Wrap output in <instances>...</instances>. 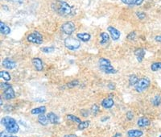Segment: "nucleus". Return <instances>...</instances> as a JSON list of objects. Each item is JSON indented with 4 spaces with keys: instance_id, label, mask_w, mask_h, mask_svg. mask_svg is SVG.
I'll return each instance as SVG.
<instances>
[{
    "instance_id": "obj_34",
    "label": "nucleus",
    "mask_w": 161,
    "mask_h": 137,
    "mask_svg": "<svg viewBox=\"0 0 161 137\" xmlns=\"http://www.w3.org/2000/svg\"><path fill=\"white\" fill-rule=\"evenodd\" d=\"M11 133L7 132V130L6 131H3V132H1L0 133V137H11Z\"/></svg>"
},
{
    "instance_id": "obj_22",
    "label": "nucleus",
    "mask_w": 161,
    "mask_h": 137,
    "mask_svg": "<svg viewBox=\"0 0 161 137\" xmlns=\"http://www.w3.org/2000/svg\"><path fill=\"white\" fill-rule=\"evenodd\" d=\"M38 122H39V124H41L42 126H46L48 125V117L46 115H44V114L42 115H39V117H38Z\"/></svg>"
},
{
    "instance_id": "obj_3",
    "label": "nucleus",
    "mask_w": 161,
    "mask_h": 137,
    "mask_svg": "<svg viewBox=\"0 0 161 137\" xmlns=\"http://www.w3.org/2000/svg\"><path fill=\"white\" fill-rule=\"evenodd\" d=\"M98 66L100 70L106 74H116L117 70L111 65V62L109 59L102 57L98 60Z\"/></svg>"
},
{
    "instance_id": "obj_23",
    "label": "nucleus",
    "mask_w": 161,
    "mask_h": 137,
    "mask_svg": "<svg viewBox=\"0 0 161 137\" xmlns=\"http://www.w3.org/2000/svg\"><path fill=\"white\" fill-rule=\"evenodd\" d=\"M0 78H1L2 79L4 80L5 82H10L11 79V74H9L7 71H1V72H0Z\"/></svg>"
},
{
    "instance_id": "obj_10",
    "label": "nucleus",
    "mask_w": 161,
    "mask_h": 137,
    "mask_svg": "<svg viewBox=\"0 0 161 137\" xmlns=\"http://www.w3.org/2000/svg\"><path fill=\"white\" fill-rule=\"evenodd\" d=\"M107 30H108V31L110 32V36H111V38H112V40H118L120 38L121 33H120V31H118L117 28H115L114 27L109 26L107 27Z\"/></svg>"
},
{
    "instance_id": "obj_12",
    "label": "nucleus",
    "mask_w": 161,
    "mask_h": 137,
    "mask_svg": "<svg viewBox=\"0 0 161 137\" xmlns=\"http://www.w3.org/2000/svg\"><path fill=\"white\" fill-rule=\"evenodd\" d=\"M3 96H4L5 99H7V100H11V99L14 98L15 97V93L14 91L13 88L11 86L7 90H5L3 91Z\"/></svg>"
},
{
    "instance_id": "obj_19",
    "label": "nucleus",
    "mask_w": 161,
    "mask_h": 137,
    "mask_svg": "<svg viewBox=\"0 0 161 137\" xmlns=\"http://www.w3.org/2000/svg\"><path fill=\"white\" fill-rule=\"evenodd\" d=\"M45 111H46V107L45 106H39V107L33 108L31 111V115H42V114L45 113Z\"/></svg>"
},
{
    "instance_id": "obj_26",
    "label": "nucleus",
    "mask_w": 161,
    "mask_h": 137,
    "mask_svg": "<svg viewBox=\"0 0 161 137\" xmlns=\"http://www.w3.org/2000/svg\"><path fill=\"white\" fill-rule=\"evenodd\" d=\"M41 52H43L44 53H51L52 52L55 51V48L52 47V46H50V47H43L40 49Z\"/></svg>"
},
{
    "instance_id": "obj_35",
    "label": "nucleus",
    "mask_w": 161,
    "mask_h": 137,
    "mask_svg": "<svg viewBox=\"0 0 161 137\" xmlns=\"http://www.w3.org/2000/svg\"><path fill=\"white\" fill-rule=\"evenodd\" d=\"M122 3H123L124 4L128 5V6H132L134 5V0H121Z\"/></svg>"
},
{
    "instance_id": "obj_17",
    "label": "nucleus",
    "mask_w": 161,
    "mask_h": 137,
    "mask_svg": "<svg viewBox=\"0 0 161 137\" xmlns=\"http://www.w3.org/2000/svg\"><path fill=\"white\" fill-rule=\"evenodd\" d=\"M47 117H48V121L52 124H59V118L55 113L53 112H49L48 115H47Z\"/></svg>"
},
{
    "instance_id": "obj_43",
    "label": "nucleus",
    "mask_w": 161,
    "mask_h": 137,
    "mask_svg": "<svg viewBox=\"0 0 161 137\" xmlns=\"http://www.w3.org/2000/svg\"><path fill=\"white\" fill-rule=\"evenodd\" d=\"M122 136L121 134H119V133H117V134H116V135H115V136H114V137H118V136Z\"/></svg>"
},
{
    "instance_id": "obj_31",
    "label": "nucleus",
    "mask_w": 161,
    "mask_h": 137,
    "mask_svg": "<svg viewBox=\"0 0 161 137\" xmlns=\"http://www.w3.org/2000/svg\"><path fill=\"white\" fill-rule=\"evenodd\" d=\"M135 36H136V33H135V31H131L127 36H126V38H127V40H134L135 39Z\"/></svg>"
},
{
    "instance_id": "obj_28",
    "label": "nucleus",
    "mask_w": 161,
    "mask_h": 137,
    "mask_svg": "<svg viewBox=\"0 0 161 137\" xmlns=\"http://www.w3.org/2000/svg\"><path fill=\"white\" fill-rule=\"evenodd\" d=\"M161 102V98L160 95H156L155 96V98L152 99V104L155 106H159Z\"/></svg>"
},
{
    "instance_id": "obj_4",
    "label": "nucleus",
    "mask_w": 161,
    "mask_h": 137,
    "mask_svg": "<svg viewBox=\"0 0 161 137\" xmlns=\"http://www.w3.org/2000/svg\"><path fill=\"white\" fill-rule=\"evenodd\" d=\"M64 44L66 49L70 51H76L81 47V41L73 37H67L64 40Z\"/></svg>"
},
{
    "instance_id": "obj_30",
    "label": "nucleus",
    "mask_w": 161,
    "mask_h": 137,
    "mask_svg": "<svg viewBox=\"0 0 161 137\" xmlns=\"http://www.w3.org/2000/svg\"><path fill=\"white\" fill-rule=\"evenodd\" d=\"M99 111H100V108H99V106H98V105L94 104V106H92V112H93L94 115H98Z\"/></svg>"
},
{
    "instance_id": "obj_36",
    "label": "nucleus",
    "mask_w": 161,
    "mask_h": 137,
    "mask_svg": "<svg viewBox=\"0 0 161 137\" xmlns=\"http://www.w3.org/2000/svg\"><path fill=\"white\" fill-rule=\"evenodd\" d=\"M0 86H1V89H3V90H7V88H9V87H11V86L10 84H8V83H6V82H1V84H0Z\"/></svg>"
},
{
    "instance_id": "obj_29",
    "label": "nucleus",
    "mask_w": 161,
    "mask_h": 137,
    "mask_svg": "<svg viewBox=\"0 0 161 137\" xmlns=\"http://www.w3.org/2000/svg\"><path fill=\"white\" fill-rule=\"evenodd\" d=\"M78 85H79L78 80H73V81L69 82L67 84V86H68L69 88H73V87L77 86H78Z\"/></svg>"
},
{
    "instance_id": "obj_37",
    "label": "nucleus",
    "mask_w": 161,
    "mask_h": 137,
    "mask_svg": "<svg viewBox=\"0 0 161 137\" xmlns=\"http://www.w3.org/2000/svg\"><path fill=\"white\" fill-rule=\"evenodd\" d=\"M9 2H11L14 3H18V4H22L24 2V0H8Z\"/></svg>"
},
{
    "instance_id": "obj_9",
    "label": "nucleus",
    "mask_w": 161,
    "mask_h": 137,
    "mask_svg": "<svg viewBox=\"0 0 161 137\" xmlns=\"http://www.w3.org/2000/svg\"><path fill=\"white\" fill-rule=\"evenodd\" d=\"M2 65L5 69H7V70H14L17 65L16 62L11 58H5L4 60L3 61Z\"/></svg>"
},
{
    "instance_id": "obj_33",
    "label": "nucleus",
    "mask_w": 161,
    "mask_h": 137,
    "mask_svg": "<svg viewBox=\"0 0 161 137\" xmlns=\"http://www.w3.org/2000/svg\"><path fill=\"white\" fill-rule=\"evenodd\" d=\"M136 16L139 18V19H144L146 18V14L142 11H139V12H136Z\"/></svg>"
},
{
    "instance_id": "obj_20",
    "label": "nucleus",
    "mask_w": 161,
    "mask_h": 137,
    "mask_svg": "<svg viewBox=\"0 0 161 137\" xmlns=\"http://www.w3.org/2000/svg\"><path fill=\"white\" fill-rule=\"evenodd\" d=\"M100 36H101V39H102L100 41V44L104 45V44H106L107 43H109L110 35L107 32H106V31L102 32L100 34Z\"/></svg>"
},
{
    "instance_id": "obj_38",
    "label": "nucleus",
    "mask_w": 161,
    "mask_h": 137,
    "mask_svg": "<svg viewBox=\"0 0 161 137\" xmlns=\"http://www.w3.org/2000/svg\"><path fill=\"white\" fill-rule=\"evenodd\" d=\"M144 0H134V5H136V6H140L144 3Z\"/></svg>"
},
{
    "instance_id": "obj_13",
    "label": "nucleus",
    "mask_w": 161,
    "mask_h": 137,
    "mask_svg": "<svg viewBox=\"0 0 161 137\" xmlns=\"http://www.w3.org/2000/svg\"><path fill=\"white\" fill-rule=\"evenodd\" d=\"M150 124H151V120L147 117H141L137 120V125L139 128H146L150 126Z\"/></svg>"
},
{
    "instance_id": "obj_7",
    "label": "nucleus",
    "mask_w": 161,
    "mask_h": 137,
    "mask_svg": "<svg viewBox=\"0 0 161 137\" xmlns=\"http://www.w3.org/2000/svg\"><path fill=\"white\" fill-rule=\"evenodd\" d=\"M75 29H76L75 24L72 21H68V22L64 23L61 27V31H63L65 34L68 35H72L75 31Z\"/></svg>"
},
{
    "instance_id": "obj_15",
    "label": "nucleus",
    "mask_w": 161,
    "mask_h": 137,
    "mask_svg": "<svg viewBox=\"0 0 161 137\" xmlns=\"http://www.w3.org/2000/svg\"><path fill=\"white\" fill-rule=\"evenodd\" d=\"M144 132L140 130L137 129H131L127 132V136L128 137H141L143 136Z\"/></svg>"
},
{
    "instance_id": "obj_8",
    "label": "nucleus",
    "mask_w": 161,
    "mask_h": 137,
    "mask_svg": "<svg viewBox=\"0 0 161 137\" xmlns=\"http://www.w3.org/2000/svg\"><path fill=\"white\" fill-rule=\"evenodd\" d=\"M31 63L33 65V66L35 68V70L38 72H41L44 70V63L42 61V60L39 57H35L31 60Z\"/></svg>"
},
{
    "instance_id": "obj_24",
    "label": "nucleus",
    "mask_w": 161,
    "mask_h": 137,
    "mask_svg": "<svg viewBox=\"0 0 161 137\" xmlns=\"http://www.w3.org/2000/svg\"><path fill=\"white\" fill-rule=\"evenodd\" d=\"M151 70L153 72H156L158 70H161V62L160 61H156L153 62L151 65Z\"/></svg>"
},
{
    "instance_id": "obj_16",
    "label": "nucleus",
    "mask_w": 161,
    "mask_h": 137,
    "mask_svg": "<svg viewBox=\"0 0 161 137\" xmlns=\"http://www.w3.org/2000/svg\"><path fill=\"white\" fill-rule=\"evenodd\" d=\"M77 39L80 40L81 41H83V42H87L89 40L91 39V35L89 33H86V32H82V33H77Z\"/></svg>"
},
{
    "instance_id": "obj_21",
    "label": "nucleus",
    "mask_w": 161,
    "mask_h": 137,
    "mask_svg": "<svg viewBox=\"0 0 161 137\" xmlns=\"http://www.w3.org/2000/svg\"><path fill=\"white\" fill-rule=\"evenodd\" d=\"M139 78H138V76L135 75V74H131V75L129 76V85L131 86H135V85L137 84V82H139Z\"/></svg>"
},
{
    "instance_id": "obj_18",
    "label": "nucleus",
    "mask_w": 161,
    "mask_h": 137,
    "mask_svg": "<svg viewBox=\"0 0 161 137\" xmlns=\"http://www.w3.org/2000/svg\"><path fill=\"white\" fill-rule=\"evenodd\" d=\"M0 31L3 35H9L11 33V28L3 22H0Z\"/></svg>"
},
{
    "instance_id": "obj_32",
    "label": "nucleus",
    "mask_w": 161,
    "mask_h": 137,
    "mask_svg": "<svg viewBox=\"0 0 161 137\" xmlns=\"http://www.w3.org/2000/svg\"><path fill=\"white\" fill-rule=\"evenodd\" d=\"M126 120H129V121L132 120H133V118H134V113H133L132 111H128V112L126 113Z\"/></svg>"
},
{
    "instance_id": "obj_25",
    "label": "nucleus",
    "mask_w": 161,
    "mask_h": 137,
    "mask_svg": "<svg viewBox=\"0 0 161 137\" xmlns=\"http://www.w3.org/2000/svg\"><path fill=\"white\" fill-rule=\"evenodd\" d=\"M90 122L89 120H86V121H84V122H81L80 124H78V129L79 130H84V129H86L87 128L90 127Z\"/></svg>"
},
{
    "instance_id": "obj_42",
    "label": "nucleus",
    "mask_w": 161,
    "mask_h": 137,
    "mask_svg": "<svg viewBox=\"0 0 161 137\" xmlns=\"http://www.w3.org/2000/svg\"><path fill=\"white\" fill-rule=\"evenodd\" d=\"M64 137H77V135H75V134H69V135L64 136Z\"/></svg>"
},
{
    "instance_id": "obj_39",
    "label": "nucleus",
    "mask_w": 161,
    "mask_h": 137,
    "mask_svg": "<svg viewBox=\"0 0 161 137\" xmlns=\"http://www.w3.org/2000/svg\"><path fill=\"white\" fill-rule=\"evenodd\" d=\"M81 113H82V115L83 117H87L88 115H89V112H88L87 110H82Z\"/></svg>"
},
{
    "instance_id": "obj_2",
    "label": "nucleus",
    "mask_w": 161,
    "mask_h": 137,
    "mask_svg": "<svg viewBox=\"0 0 161 137\" xmlns=\"http://www.w3.org/2000/svg\"><path fill=\"white\" fill-rule=\"evenodd\" d=\"M52 7L53 10L61 15H68L71 14L72 11L70 5L68 3L61 0H58L56 3H52Z\"/></svg>"
},
{
    "instance_id": "obj_1",
    "label": "nucleus",
    "mask_w": 161,
    "mask_h": 137,
    "mask_svg": "<svg viewBox=\"0 0 161 137\" xmlns=\"http://www.w3.org/2000/svg\"><path fill=\"white\" fill-rule=\"evenodd\" d=\"M1 123L4 126L6 130L11 134H15L19 131V126L17 124L16 120L10 116L3 117L1 120Z\"/></svg>"
},
{
    "instance_id": "obj_45",
    "label": "nucleus",
    "mask_w": 161,
    "mask_h": 137,
    "mask_svg": "<svg viewBox=\"0 0 161 137\" xmlns=\"http://www.w3.org/2000/svg\"><path fill=\"white\" fill-rule=\"evenodd\" d=\"M11 137H18V136H11Z\"/></svg>"
},
{
    "instance_id": "obj_27",
    "label": "nucleus",
    "mask_w": 161,
    "mask_h": 137,
    "mask_svg": "<svg viewBox=\"0 0 161 137\" xmlns=\"http://www.w3.org/2000/svg\"><path fill=\"white\" fill-rule=\"evenodd\" d=\"M67 119L71 120V121H73V122L77 123V124H80V123L82 122L78 117H77V116H75V115H67Z\"/></svg>"
},
{
    "instance_id": "obj_41",
    "label": "nucleus",
    "mask_w": 161,
    "mask_h": 137,
    "mask_svg": "<svg viewBox=\"0 0 161 137\" xmlns=\"http://www.w3.org/2000/svg\"><path fill=\"white\" fill-rule=\"evenodd\" d=\"M108 87H109V89H110V90H114V89H115V85L113 84V83L111 82V83H110V84L108 85Z\"/></svg>"
},
{
    "instance_id": "obj_40",
    "label": "nucleus",
    "mask_w": 161,
    "mask_h": 137,
    "mask_svg": "<svg viewBox=\"0 0 161 137\" xmlns=\"http://www.w3.org/2000/svg\"><path fill=\"white\" fill-rule=\"evenodd\" d=\"M155 40L156 42H159V43H161V35H156L155 37Z\"/></svg>"
},
{
    "instance_id": "obj_14",
    "label": "nucleus",
    "mask_w": 161,
    "mask_h": 137,
    "mask_svg": "<svg viewBox=\"0 0 161 137\" xmlns=\"http://www.w3.org/2000/svg\"><path fill=\"white\" fill-rule=\"evenodd\" d=\"M135 56L137 58L138 61L142 62L144 60V56H145V50L143 48H138L135 50Z\"/></svg>"
},
{
    "instance_id": "obj_5",
    "label": "nucleus",
    "mask_w": 161,
    "mask_h": 137,
    "mask_svg": "<svg viewBox=\"0 0 161 137\" xmlns=\"http://www.w3.org/2000/svg\"><path fill=\"white\" fill-rule=\"evenodd\" d=\"M151 85V80L148 78H139V82L135 86V90L138 93H142L145 91Z\"/></svg>"
},
{
    "instance_id": "obj_11",
    "label": "nucleus",
    "mask_w": 161,
    "mask_h": 137,
    "mask_svg": "<svg viewBox=\"0 0 161 137\" xmlns=\"http://www.w3.org/2000/svg\"><path fill=\"white\" fill-rule=\"evenodd\" d=\"M101 105H102V107H104L105 109H110L114 105V99L111 97H108L106 98H104L102 100Z\"/></svg>"
},
{
    "instance_id": "obj_44",
    "label": "nucleus",
    "mask_w": 161,
    "mask_h": 137,
    "mask_svg": "<svg viewBox=\"0 0 161 137\" xmlns=\"http://www.w3.org/2000/svg\"><path fill=\"white\" fill-rule=\"evenodd\" d=\"M1 106H3V99H2V98H1Z\"/></svg>"
},
{
    "instance_id": "obj_6",
    "label": "nucleus",
    "mask_w": 161,
    "mask_h": 137,
    "mask_svg": "<svg viewBox=\"0 0 161 137\" xmlns=\"http://www.w3.org/2000/svg\"><path fill=\"white\" fill-rule=\"evenodd\" d=\"M27 40L31 44H41L43 43V36L39 31H33L27 36Z\"/></svg>"
}]
</instances>
